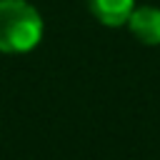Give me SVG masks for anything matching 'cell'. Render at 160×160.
<instances>
[{"label": "cell", "mask_w": 160, "mask_h": 160, "mask_svg": "<svg viewBox=\"0 0 160 160\" xmlns=\"http://www.w3.org/2000/svg\"><path fill=\"white\" fill-rule=\"evenodd\" d=\"M42 20L25 0H0V50L25 52L38 45Z\"/></svg>", "instance_id": "6da1fadb"}, {"label": "cell", "mask_w": 160, "mask_h": 160, "mask_svg": "<svg viewBox=\"0 0 160 160\" xmlns=\"http://www.w3.org/2000/svg\"><path fill=\"white\" fill-rule=\"evenodd\" d=\"M130 30L132 35L145 42V45H160V10L158 8H140L132 10L130 18Z\"/></svg>", "instance_id": "7a4b0ae2"}, {"label": "cell", "mask_w": 160, "mask_h": 160, "mask_svg": "<svg viewBox=\"0 0 160 160\" xmlns=\"http://www.w3.org/2000/svg\"><path fill=\"white\" fill-rule=\"evenodd\" d=\"M88 5L105 25H122L132 12V0H88Z\"/></svg>", "instance_id": "3957f363"}]
</instances>
